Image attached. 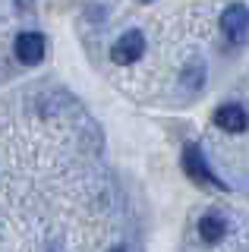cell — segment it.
I'll use <instances>...</instances> for the list:
<instances>
[{
  "label": "cell",
  "instance_id": "obj_1",
  "mask_svg": "<svg viewBox=\"0 0 249 252\" xmlns=\"http://www.w3.org/2000/svg\"><path fill=\"white\" fill-rule=\"evenodd\" d=\"M180 161H183V170H186V177H189L192 183H199V186H215V189H227V186H224L221 180L212 173V167L205 164V155H202L199 145H192V142H189V145L183 148V158H180Z\"/></svg>",
  "mask_w": 249,
  "mask_h": 252
},
{
  "label": "cell",
  "instance_id": "obj_2",
  "mask_svg": "<svg viewBox=\"0 0 249 252\" xmlns=\"http://www.w3.org/2000/svg\"><path fill=\"white\" fill-rule=\"evenodd\" d=\"M13 54H16L19 63L35 66V63H41L44 54H48V38H44L41 32H19L16 41H13Z\"/></svg>",
  "mask_w": 249,
  "mask_h": 252
},
{
  "label": "cell",
  "instance_id": "obj_3",
  "mask_svg": "<svg viewBox=\"0 0 249 252\" xmlns=\"http://www.w3.org/2000/svg\"><path fill=\"white\" fill-rule=\"evenodd\" d=\"M142 54H145V35H142L139 29L123 32V35L114 41V47H111V60L120 63V66H129V63H136Z\"/></svg>",
  "mask_w": 249,
  "mask_h": 252
},
{
  "label": "cell",
  "instance_id": "obj_4",
  "mask_svg": "<svg viewBox=\"0 0 249 252\" xmlns=\"http://www.w3.org/2000/svg\"><path fill=\"white\" fill-rule=\"evenodd\" d=\"M221 32H224V38H230L233 44H240L246 38V32H249V10L243 3H230L227 10L221 13Z\"/></svg>",
  "mask_w": 249,
  "mask_h": 252
},
{
  "label": "cell",
  "instance_id": "obj_5",
  "mask_svg": "<svg viewBox=\"0 0 249 252\" xmlns=\"http://www.w3.org/2000/svg\"><path fill=\"white\" fill-rule=\"evenodd\" d=\"M215 126L224 132H243L249 129V114L240 104H221L215 110Z\"/></svg>",
  "mask_w": 249,
  "mask_h": 252
},
{
  "label": "cell",
  "instance_id": "obj_6",
  "mask_svg": "<svg viewBox=\"0 0 249 252\" xmlns=\"http://www.w3.org/2000/svg\"><path fill=\"white\" fill-rule=\"evenodd\" d=\"M224 233H227V224H224V218L205 215V218L199 220V236H202L205 243H221Z\"/></svg>",
  "mask_w": 249,
  "mask_h": 252
},
{
  "label": "cell",
  "instance_id": "obj_7",
  "mask_svg": "<svg viewBox=\"0 0 249 252\" xmlns=\"http://www.w3.org/2000/svg\"><path fill=\"white\" fill-rule=\"evenodd\" d=\"M139 3H155V0H139Z\"/></svg>",
  "mask_w": 249,
  "mask_h": 252
},
{
  "label": "cell",
  "instance_id": "obj_8",
  "mask_svg": "<svg viewBox=\"0 0 249 252\" xmlns=\"http://www.w3.org/2000/svg\"><path fill=\"white\" fill-rule=\"evenodd\" d=\"M111 252H123V249H120V246H117V249H111Z\"/></svg>",
  "mask_w": 249,
  "mask_h": 252
}]
</instances>
